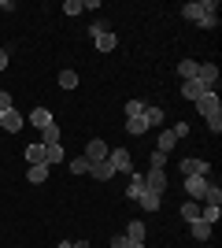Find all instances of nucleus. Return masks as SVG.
<instances>
[{"instance_id":"40","label":"nucleus","mask_w":222,"mask_h":248,"mask_svg":"<svg viewBox=\"0 0 222 248\" xmlns=\"http://www.w3.org/2000/svg\"><path fill=\"white\" fill-rule=\"evenodd\" d=\"M4 71H8V52L0 48V74H4Z\"/></svg>"},{"instance_id":"36","label":"nucleus","mask_w":222,"mask_h":248,"mask_svg":"<svg viewBox=\"0 0 222 248\" xmlns=\"http://www.w3.org/2000/svg\"><path fill=\"white\" fill-rule=\"evenodd\" d=\"M130 241H126V233H115V237H111V248H126Z\"/></svg>"},{"instance_id":"26","label":"nucleus","mask_w":222,"mask_h":248,"mask_svg":"<svg viewBox=\"0 0 222 248\" xmlns=\"http://www.w3.org/2000/svg\"><path fill=\"white\" fill-rule=\"evenodd\" d=\"M196 67H200L196 60H181V63H178V74H181V82H189V78H196Z\"/></svg>"},{"instance_id":"28","label":"nucleus","mask_w":222,"mask_h":248,"mask_svg":"<svg viewBox=\"0 0 222 248\" xmlns=\"http://www.w3.org/2000/svg\"><path fill=\"white\" fill-rule=\"evenodd\" d=\"M56 82H59V89H78V74H74V71H59V74H56Z\"/></svg>"},{"instance_id":"29","label":"nucleus","mask_w":222,"mask_h":248,"mask_svg":"<svg viewBox=\"0 0 222 248\" xmlns=\"http://www.w3.org/2000/svg\"><path fill=\"white\" fill-rule=\"evenodd\" d=\"M145 108H148L145 100H126V119H141V115H145Z\"/></svg>"},{"instance_id":"12","label":"nucleus","mask_w":222,"mask_h":248,"mask_svg":"<svg viewBox=\"0 0 222 248\" xmlns=\"http://www.w3.org/2000/svg\"><path fill=\"white\" fill-rule=\"evenodd\" d=\"M196 26H200V30H215V26H219V4H207V11H204L200 15V22H196Z\"/></svg>"},{"instance_id":"5","label":"nucleus","mask_w":222,"mask_h":248,"mask_svg":"<svg viewBox=\"0 0 222 248\" xmlns=\"http://www.w3.org/2000/svg\"><path fill=\"white\" fill-rule=\"evenodd\" d=\"M145 189H148V193H159V197H163V193H167V170L152 167V170L145 174Z\"/></svg>"},{"instance_id":"32","label":"nucleus","mask_w":222,"mask_h":248,"mask_svg":"<svg viewBox=\"0 0 222 248\" xmlns=\"http://www.w3.org/2000/svg\"><path fill=\"white\" fill-rule=\"evenodd\" d=\"M167 163H170V155H167V152H152V167H159V170H167Z\"/></svg>"},{"instance_id":"10","label":"nucleus","mask_w":222,"mask_h":248,"mask_svg":"<svg viewBox=\"0 0 222 248\" xmlns=\"http://www.w3.org/2000/svg\"><path fill=\"white\" fill-rule=\"evenodd\" d=\"M89 174H93L96 182H111V178H115V167L107 163V159H100V163H89Z\"/></svg>"},{"instance_id":"6","label":"nucleus","mask_w":222,"mask_h":248,"mask_svg":"<svg viewBox=\"0 0 222 248\" xmlns=\"http://www.w3.org/2000/svg\"><path fill=\"white\" fill-rule=\"evenodd\" d=\"M196 82H204L215 93V89H219V67H215V63H200V67H196Z\"/></svg>"},{"instance_id":"23","label":"nucleus","mask_w":222,"mask_h":248,"mask_svg":"<svg viewBox=\"0 0 222 248\" xmlns=\"http://www.w3.org/2000/svg\"><path fill=\"white\" fill-rule=\"evenodd\" d=\"M126 134H130V137H141V134H148L145 115H141V119H126Z\"/></svg>"},{"instance_id":"18","label":"nucleus","mask_w":222,"mask_h":248,"mask_svg":"<svg viewBox=\"0 0 222 248\" xmlns=\"http://www.w3.org/2000/svg\"><path fill=\"white\" fill-rule=\"evenodd\" d=\"M30 123L37 126V130H44V126H52V111H48V108H33V111H30Z\"/></svg>"},{"instance_id":"3","label":"nucleus","mask_w":222,"mask_h":248,"mask_svg":"<svg viewBox=\"0 0 222 248\" xmlns=\"http://www.w3.org/2000/svg\"><path fill=\"white\" fill-rule=\"evenodd\" d=\"M22 123H26V115L19 108H8V111H0V130H8V134H19Z\"/></svg>"},{"instance_id":"1","label":"nucleus","mask_w":222,"mask_h":248,"mask_svg":"<svg viewBox=\"0 0 222 248\" xmlns=\"http://www.w3.org/2000/svg\"><path fill=\"white\" fill-rule=\"evenodd\" d=\"M207 189H211V178H204V174L185 178V193H189V200H196V204L207 197Z\"/></svg>"},{"instance_id":"2","label":"nucleus","mask_w":222,"mask_h":248,"mask_svg":"<svg viewBox=\"0 0 222 248\" xmlns=\"http://www.w3.org/2000/svg\"><path fill=\"white\" fill-rule=\"evenodd\" d=\"M196 111H200L204 119H219V115H222V100H219V93H204L200 100H196Z\"/></svg>"},{"instance_id":"13","label":"nucleus","mask_w":222,"mask_h":248,"mask_svg":"<svg viewBox=\"0 0 222 248\" xmlns=\"http://www.w3.org/2000/svg\"><path fill=\"white\" fill-rule=\"evenodd\" d=\"M145 197V174H130V189H126V200H137Z\"/></svg>"},{"instance_id":"17","label":"nucleus","mask_w":222,"mask_h":248,"mask_svg":"<svg viewBox=\"0 0 222 248\" xmlns=\"http://www.w3.org/2000/svg\"><path fill=\"white\" fill-rule=\"evenodd\" d=\"M189 230H192V241H207L211 237V222H204V218H196V222H189Z\"/></svg>"},{"instance_id":"33","label":"nucleus","mask_w":222,"mask_h":248,"mask_svg":"<svg viewBox=\"0 0 222 248\" xmlns=\"http://www.w3.org/2000/svg\"><path fill=\"white\" fill-rule=\"evenodd\" d=\"M63 11H67V15H82V0H67Z\"/></svg>"},{"instance_id":"24","label":"nucleus","mask_w":222,"mask_h":248,"mask_svg":"<svg viewBox=\"0 0 222 248\" xmlns=\"http://www.w3.org/2000/svg\"><path fill=\"white\" fill-rule=\"evenodd\" d=\"M26 159H30V167H33V163H44V145H41V141L26 145Z\"/></svg>"},{"instance_id":"25","label":"nucleus","mask_w":222,"mask_h":248,"mask_svg":"<svg viewBox=\"0 0 222 248\" xmlns=\"http://www.w3.org/2000/svg\"><path fill=\"white\" fill-rule=\"evenodd\" d=\"M181 218H185V222H196V218H200V204H196V200H185V204H181Z\"/></svg>"},{"instance_id":"38","label":"nucleus","mask_w":222,"mask_h":248,"mask_svg":"<svg viewBox=\"0 0 222 248\" xmlns=\"http://www.w3.org/2000/svg\"><path fill=\"white\" fill-rule=\"evenodd\" d=\"M82 11H100V0H82Z\"/></svg>"},{"instance_id":"37","label":"nucleus","mask_w":222,"mask_h":248,"mask_svg":"<svg viewBox=\"0 0 222 248\" xmlns=\"http://www.w3.org/2000/svg\"><path fill=\"white\" fill-rule=\"evenodd\" d=\"M8 108H15V104H11V93H0V111H8Z\"/></svg>"},{"instance_id":"41","label":"nucleus","mask_w":222,"mask_h":248,"mask_svg":"<svg viewBox=\"0 0 222 248\" xmlns=\"http://www.w3.org/2000/svg\"><path fill=\"white\" fill-rule=\"evenodd\" d=\"M71 248H93L89 241H71Z\"/></svg>"},{"instance_id":"31","label":"nucleus","mask_w":222,"mask_h":248,"mask_svg":"<svg viewBox=\"0 0 222 248\" xmlns=\"http://www.w3.org/2000/svg\"><path fill=\"white\" fill-rule=\"evenodd\" d=\"M204 204H215V207H222V189L211 182V189H207V197H204Z\"/></svg>"},{"instance_id":"8","label":"nucleus","mask_w":222,"mask_h":248,"mask_svg":"<svg viewBox=\"0 0 222 248\" xmlns=\"http://www.w3.org/2000/svg\"><path fill=\"white\" fill-rule=\"evenodd\" d=\"M107 152H111V148H107L100 137H93V141L85 145V159H89V163H100V159H107Z\"/></svg>"},{"instance_id":"30","label":"nucleus","mask_w":222,"mask_h":248,"mask_svg":"<svg viewBox=\"0 0 222 248\" xmlns=\"http://www.w3.org/2000/svg\"><path fill=\"white\" fill-rule=\"evenodd\" d=\"M71 174H89V159H85V155H78V159H71Z\"/></svg>"},{"instance_id":"19","label":"nucleus","mask_w":222,"mask_h":248,"mask_svg":"<svg viewBox=\"0 0 222 248\" xmlns=\"http://www.w3.org/2000/svg\"><path fill=\"white\" fill-rule=\"evenodd\" d=\"M67 159V152H63V145H44V163L52 167V163H63Z\"/></svg>"},{"instance_id":"35","label":"nucleus","mask_w":222,"mask_h":248,"mask_svg":"<svg viewBox=\"0 0 222 248\" xmlns=\"http://www.w3.org/2000/svg\"><path fill=\"white\" fill-rule=\"evenodd\" d=\"M207 130H211V134H222V115L219 119H207Z\"/></svg>"},{"instance_id":"16","label":"nucleus","mask_w":222,"mask_h":248,"mask_svg":"<svg viewBox=\"0 0 222 248\" xmlns=\"http://www.w3.org/2000/svg\"><path fill=\"white\" fill-rule=\"evenodd\" d=\"M26 178H30V186H44L48 182V163H33L26 170Z\"/></svg>"},{"instance_id":"34","label":"nucleus","mask_w":222,"mask_h":248,"mask_svg":"<svg viewBox=\"0 0 222 248\" xmlns=\"http://www.w3.org/2000/svg\"><path fill=\"white\" fill-rule=\"evenodd\" d=\"M89 33H93V37H100V33H107V22H104V19H96L93 26H89Z\"/></svg>"},{"instance_id":"21","label":"nucleus","mask_w":222,"mask_h":248,"mask_svg":"<svg viewBox=\"0 0 222 248\" xmlns=\"http://www.w3.org/2000/svg\"><path fill=\"white\" fill-rule=\"evenodd\" d=\"M137 204H141V211H159V204H163V197H159V193H148V189H145V197H141Z\"/></svg>"},{"instance_id":"9","label":"nucleus","mask_w":222,"mask_h":248,"mask_svg":"<svg viewBox=\"0 0 222 248\" xmlns=\"http://www.w3.org/2000/svg\"><path fill=\"white\" fill-rule=\"evenodd\" d=\"M207 159H181V178H192V174H204L207 178Z\"/></svg>"},{"instance_id":"11","label":"nucleus","mask_w":222,"mask_h":248,"mask_svg":"<svg viewBox=\"0 0 222 248\" xmlns=\"http://www.w3.org/2000/svg\"><path fill=\"white\" fill-rule=\"evenodd\" d=\"M207 4H211V0H192V4H185V8H181V15H185L189 22H200V15L207 11Z\"/></svg>"},{"instance_id":"42","label":"nucleus","mask_w":222,"mask_h":248,"mask_svg":"<svg viewBox=\"0 0 222 248\" xmlns=\"http://www.w3.org/2000/svg\"><path fill=\"white\" fill-rule=\"evenodd\" d=\"M126 248H145V245H126Z\"/></svg>"},{"instance_id":"4","label":"nucleus","mask_w":222,"mask_h":248,"mask_svg":"<svg viewBox=\"0 0 222 248\" xmlns=\"http://www.w3.org/2000/svg\"><path fill=\"white\" fill-rule=\"evenodd\" d=\"M107 163L115 167V174H118V170H126V174H133V155H130L126 148H111V152H107Z\"/></svg>"},{"instance_id":"20","label":"nucleus","mask_w":222,"mask_h":248,"mask_svg":"<svg viewBox=\"0 0 222 248\" xmlns=\"http://www.w3.org/2000/svg\"><path fill=\"white\" fill-rule=\"evenodd\" d=\"M93 45H96V52H115V33L107 30V33H100V37H93Z\"/></svg>"},{"instance_id":"27","label":"nucleus","mask_w":222,"mask_h":248,"mask_svg":"<svg viewBox=\"0 0 222 248\" xmlns=\"http://www.w3.org/2000/svg\"><path fill=\"white\" fill-rule=\"evenodd\" d=\"M59 137H63V134H59V126H44V130H41V145H59Z\"/></svg>"},{"instance_id":"7","label":"nucleus","mask_w":222,"mask_h":248,"mask_svg":"<svg viewBox=\"0 0 222 248\" xmlns=\"http://www.w3.org/2000/svg\"><path fill=\"white\" fill-rule=\"evenodd\" d=\"M204 93H211V89H207L204 82H196V78H189V82H181V96H185V100H192V104H196V100H200Z\"/></svg>"},{"instance_id":"14","label":"nucleus","mask_w":222,"mask_h":248,"mask_svg":"<svg viewBox=\"0 0 222 248\" xmlns=\"http://www.w3.org/2000/svg\"><path fill=\"white\" fill-rule=\"evenodd\" d=\"M178 145V137H174V130H159V137H156V152H167L170 155V148Z\"/></svg>"},{"instance_id":"39","label":"nucleus","mask_w":222,"mask_h":248,"mask_svg":"<svg viewBox=\"0 0 222 248\" xmlns=\"http://www.w3.org/2000/svg\"><path fill=\"white\" fill-rule=\"evenodd\" d=\"M185 134H189V123H178V126H174V137H178V141H181Z\"/></svg>"},{"instance_id":"15","label":"nucleus","mask_w":222,"mask_h":248,"mask_svg":"<svg viewBox=\"0 0 222 248\" xmlns=\"http://www.w3.org/2000/svg\"><path fill=\"white\" fill-rule=\"evenodd\" d=\"M126 241L130 245H145V222H141V218H133L126 226Z\"/></svg>"},{"instance_id":"22","label":"nucleus","mask_w":222,"mask_h":248,"mask_svg":"<svg viewBox=\"0 0 222 248\" xmlns=\"http://www.w3.org/2000/svg\"><path fill=\"white\" fill-rule=\"evenodd\" d=\"M163 119H167V115H163V108H145V123H148V130H152V126H163Z\"/></svg>"}]
</instances>
